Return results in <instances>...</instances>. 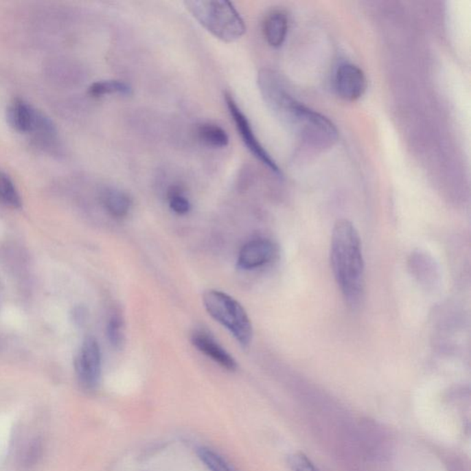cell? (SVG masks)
Instances as JSON below:
<instances>
[{"label":"cell","mask_w":471,"mask_h":471,"mask_svg":"<svg viewBox=\"0 0 471 471\" xmlns=\"http://www.w3.org/2000/svg\"><path fill=\"white\" fill-rule=\"evenodd\" d=\"M187 10L204 28L224 42L232 43L245 34L244 21L231 2L226 0L186 1Z\"/></svg>","instance_id":"3957f363"},{"label":"cell","mask_w":471,"mask_h":471,"mask_svg":"<svg viewBox=\"0 0 471 471\" xmlns=\"http://www.w3.org/2000/svg\"><path fill=\"white\" fill-rule=\"evenodd\" d=\"M196 135L199 140L208 147L215 148H226L229 143L227 132L218 124H202L197 127Z\"/></svg>","instance_id":"4fadbf2b"},{"label":"cell","mask_w":471,"mask_h":471,"mask_svg":"<svg viewBox=\"0 0 471 471\" xmlns=\"http://www.w3.org/2000/svg\"><path fill=\"white\" fill-rule=\"evenodd\" d=\"M205 310L216 321L229 330L242 347L253 340V325L244 308L224 292L208 290L203 297Z\"/></svg>","instance_id":"277c9868"},{"label":"cell","mask_w":471,"mask_h":471,"mask_svg":"<svg viewBox=\"0 0 471 471\" xmlns=\"http://www.w3.org/2000/svg\"><path fill=\"white\" fill-rule=\"evenodd\" d=\"M101 201L107 212L116 218L128 215L132 207L128 194L116 188L104 189L101 194Z\"/></svg>","instance_id":"7c38bea8"},{"label":"cell","mask_w":471,"mask_h":471,"mask_svg":"<svg viewBox=\"0 0 471 471\" xmlns=\"http://www.w3.org/2000/svg\"><path fill=\"white\" fill-rule=\"evenodd\" d=\"M78 381L89 391L98 388L102 374V354L95 338L89 336L83 341L75 362Z\"/></svg>","instance_id":"8992f818"},{"label":"cell","mask_w":471,"mask_h":471,"mask_svg":"<svg viewBox=\"0 0 471 471\" xmlns=\"http://www.w3.org/2000/svg\"><path fill=\"white\" fill-rule=\"evenodd\" d=\"M289 464L294 471H319L310 459L302 453L293 455L289 459Z\"/></svg>","instance_id":"ffe728a7"},{"label":"cell","mask_w":471,"mask_h":471,"mask_svg":"<svg viewBox=\"0 0 471 471\" xmlns=\"http://www.w3.org/2000/svg\"><path fill=\"white\" fill-rule=\"evenodd\" d=\"M275 246L266 239H257L246 243L240 251L238 266L243 270H253L273 261Z\"/></svg>","instance_id":"ba28073f"},{"label":"cell","mask_w":471,"mask_h":471,"mask_svg":"<svg viewBox=\"0 0 471 471\" xmlns=\"http://www.w3.org/2000/svg\"><path fill=\"white\" fill-rule=\"evenodd\" d=\"M258 83L269 109L300 140L321 150L336 144L339 132L334 123L297 101L278 73L262 69L259 73Z\"/></svg>","instance_id":"6da1fadb"},{"label":"cell","mask_w":471,"mask_h":471,"mask_svg":"<svg viewBox=\"0 0 471 471\" xmlns=\"http://www.w3.org/2000/svg\"><path fill=\"white\" fill-rule=\"evenodd\" d=\"M89 94L91 97L100 98L111 94L129 96L132 94L131 86L121 80H102L92 84L89 88Z\"/></svg>","instance_id":"5bb4252c"},{"label":"cell","mask_w":471,"mask_h":471,"mask_svg":"<svg viewBox=\"0 0 471 471\" xmlns=\"http://www.w3.org/2000/svg\"><path fill=\"white\" fill-rule=\"evenodd\" d=\"M225 100H226V104L230 116H231L232 120L234 121L236 128L239 132L246 148L259 161H261L265 167H267L271 172L281 177L282 172L279 169L278 165L276 164V162L273 161L270 154L264 150V148L260 143L250 122H249L244 113H242V111L240 110L239 105L235 102L231 94H225Z\"/></svg>","instance_id":"5b68a950"},{"label":"cell","mask_w":471,"mask_h":471,"mask_svg":"<svg viewBox=\"0 0 471 471\" xmlns=\"http://www.w3.org/2000/svg\"><path fill=\"white\" fill-rule=\"evenodd\" d=\"M0 203L13 209H18L23 205L20 194L12 179L1 170H0Z\"/></svg>","instance_id":"9a60e30c"},{"label":"cell","mask_w":471,"mask_h":471,"mask_svg":"<svg viewBox=\"0 0 471 471\" xmlns=\"http://www.w3.org/2000/svg\"><path fill=\"white\" fill-rule=\"evenodd\" d=\"M39 112L23 100L16 98L8 106L7 118L10 126L20 133H32Z\"/></svg>","instance_id":"30bf717a"},{"label":"cell","mask_w":471,"mask_h":471,"mask_svg":"<svg viewBox=\"0 0 471 471\" xmlns=\"http://www.w3.org/2000/svg\"><path fill=\"white\" fill-rule=\"evenodd\" d=\"M192 343L201 353L229 371L237 369L234 358L205 330H196L192 334Z\"/></svg>","instance_id":"9c48e42d"},{"label":"cell","mask_w":471,"mask_h":471,"mask_svg":"<svg viewBox=\"0 0 471 471\" xmlns=\"http://www.w3.org/2000/svg\"><path fill=\"white\" fill-rule=\"evenodd\" d=\"M331 264L334 277L346 301L352 307H356L364 294V258L358 231L346 219L338 220L334 227Z\"/></svg>","instance_id":"7a4b0ae2"},{"label":"cell","mask_w":471,"mask_h":471,"mask_svg":"<svg viewBox=\"0 0 471 471\" xmlns=\"http://www.w3.org/2000/svg\"><path fill=\"white\" fill-rule=\"evenodd\" d=\"M168 200H169L170 207L178 215H185L191 209L190 202L184 196L183 188L180 186L170 187L168 191Z\"/></svg>","instance_id":"ac0fdd59"},{"label":"cell","mask_w":471,"mask_h":471,"mask_svg":"<svg viewBox=\"0 0 471 471\" xmlns=\"http://www.w3.org/2000/svg\"><path fill=\"white\" fill-rule=\"evenodd\" d=\"M288 16L284 10L271 12L264 19L262 31L268 45L278 48L284 45L288 36Z\"/></svg>","instance_id":"8fae6325"},{"label":"cell","mask_w":471,"mask_h":471,"mask_svg":"<svg viewBox=\"0 0 471 471\" xmlns=\"http://www.w3.org/2000/svg\"><path fill=\"white\" fill-rule=\"evenodd\" d=\"M106 334L108 340L113 348L120 350L124 347V342H126L124 322L119 314L111 317L106 327Z\"/></svg>","instance_id":"2e32d148"},{"label":"cell","mask_w":471,"mask_h":471,"mask_svg":"<svg viewBox=\"0 0 471 471\" xmlns=\"http://www.w3.org/2000/svg\"><path fill=\"white\" fill-rule=\"evenodd\" d=\"M334 88L340 98L347 102H356L367 91V77L356 65L342 64L335 73Z\"/></svg>","instance_id":"52a82bcc"},{"label":"cell","mask_w":471,"mask_h":471,"mask_svg":"<svg viewBox=\"0 0 471 471\" xmlns=\"http://www.w3.org/2000/svg\"><path fill=\"white\" fill-rule=\"evenodd\" d=\"M43 454V441L41 437H35L29 444L27 448L25 457H24V464L26 467H34L40 459H42Z\"/></svg>","instance_id":"d6986e66"},{"label":"cell","mask_w":471,"mask_h":471,"mask_svg":"<svg viewBox=\"0 0 471 471\" xmlns=\"http://www.w3.org/2000/svg\"><path fill=\"white\" fill-rule=\"evenodd\" d=\"M197 455L200 460L210 471H234L231 466L220 455L207 448H198Z\"/></svg>","instance_id":"e0dca14e"}]
</instances>
